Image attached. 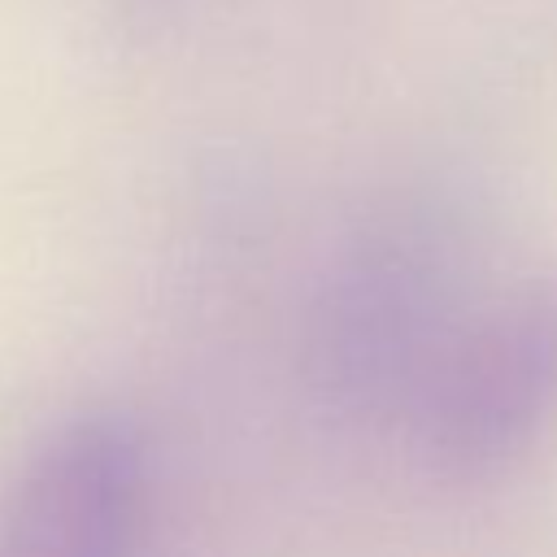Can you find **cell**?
I'll list each match as a JSON object with an SVG mask.
<instances>
[{
  "mask_svg": "<svg viewBox=\"0 0 557 557\" xmlns=\"http://www.w3.org/2000/svg\"><path fill=\"white\" fill-rule=\"evenodd\" d=\"M474 235L444 191L374 205L331 248L300 335L313 405L344 426L409 418L470 318Z\"/></svg>",
  "mask_w": 557,
  "mask_h": 557,
  "instance_id": "1",
  "label": "cell"
},
{
  "mask_svg": "<svg viewBox=\"0 0 557 557\" xmlns=\"http://www.w3.org/2000/svg\"><path fill=\"white\" fill-rule=\"evenodd\" d=\"M409 422L448 479H487L527 457L557 422V274L470 313Z\"/></svg>",
  "mask_w": 557,
  "mask_h": 557,
  "instance_id": "2",
  "label": "cell"
},
{
  "mask_svg": "<svg viewBox=\"0 0 557 557\" xmlns=\"http://www.w3.org/2000/svg\"><path fill=\"white\" fill-rule=\"evenodd\" d=\"M148 435L117 405L48 426L0 492V557H139Z\"/></svg>",
  "mask_w": 557,
  "mask_h": 557,
  "instance_id": "3",
  "label": "cell"
}]
</instances>
